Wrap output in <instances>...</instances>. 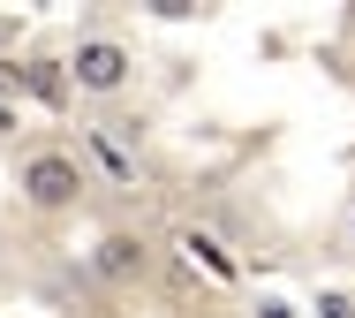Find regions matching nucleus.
I'll use <instances>...</instances> for the list:
<instances>
[{
    "label": "nucleus",
    "mask_w": 355,
    "mask_h": 318,
    "mask_svg": "<svg viewBox=\"0 0 355 318\" xmlns=\"http://www.w3.org/2000/svg\"><path fill=\"white\" fill-rule=\"evenodd\" d=\"M15 190H23L38 212H61V205L83 197V167H76V152H31L15 167Z\"/></svg>",
    "instance_id": "obj_1"
},
{
    "label": "nucleus",
    "mask_w": 355,
    "mask_h": 318,
    "mask_svg": "<svg viewBox=\"0 0 355 318\" xmlns=\"http://www.w3.org/2000/svg\"><path fill=\"white\" fill-rule=\"evenodd\" d=\"M69 76H76V91L114 99V91L129 83V46H114V38H83V46L69 53Z\"/></svg>",
    "instance_id": "obj_2"
},
{
    "label": "nucleus",
    "mask_w": 355,
    "mask_h": 318,
    "mask_svg": "<svg viewBox=\"0 0 355 318\" xmlns=\"http://www.w3.org/2000/svg\"><path fill=\"white\" fill-rule=\"evenodd\" d=\"M91 265H98V281H137L144 265H151V250H144L137 235H106V242H98V258H91Z\"/></svg>",
    "instance_id": "obj_3"
},
{
    "label": "nucleus",
    "mask_w": 355,
    "mask_h": 318,
    "mask_svg": "<svg viewBox=\"0 0 355 318\" xmlns=\"http://www.w3.org/2000/svg\"><path fill=\"white\" fill-rule=\"evenodd\" d=\"M91 159H98V167H106L121 190H137V159L121 152V137H114V129H91Z\"/></svg>",
    "instance_id": "obj_4"
},
{
    "label": "nucleus",
    "mask_w": 355,
    "mask_h": 318,
    "mask_svg": "<svg viewBox=\"0 0 355 318\" xmlns=\"http://www.w3.org/2000/svg\"><path fill=\"white\" fill-rule=\"evenodd\" d=\"M174 250H182L189 265H205L212 281H234V265H227V258H219V250H212V242H205V235H197V228H182V235H174Z\"/></svg>",
    "instance_id": "obj_5"
},
{
    "label": "nucleus",
    "mask_w": 355,
    "mask_h": 318,
    "mask_svg": "<svg viewBox=\"0 0 355 318\" xmlns=\"http://www.w3.org/2000/svg\"><path fill=\"white\" fill-rule=\"evenodd\" d=\"M23 83H31L46 106H61V76H46V69H23Z\"/></svg>",
    "instance_id": "obj_6"
},
{
    "label": "nucleus",
    "mask_w": 355,
    "mask_h": 318,
    "mask_svg": "<svg viewBox=\"0 0 355 318\" xmlns=\"http://www.w3.org/2000/svg\"><path fill=\"white\" fill-rule=\"evenodd\" d=\"M348 242H355V212H348Z\"/></svg>",
    "instance_id": "obj_7"
}]
</instances>
